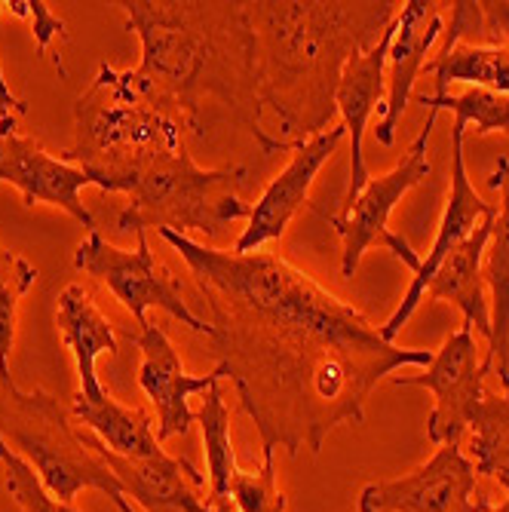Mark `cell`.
Segmentation results:
<instances>
[{
	"instance_id": "obj_16",
	"label": "cell",
	"mask_w": 509,
	"mask_h": 512,
	"mask_svg": "<svg viewBox=\"0 0 509 512\" xmlns=\"http://www.w3.org/2000/svg\"><path fill=\"white\" fill-rule=\"evenodd\" d=\"M80 439L108 463L126 491V500L132 497L148 512H212L206 500H200V488H206V479L188 457L160 454L154 460H132L105 448L89 430H80Z\"/></svg>"
},
{
	"instance_id": "obj_9",
	"label": "cell",
	"mask_w": 509,
	"mask_h": 512,
	"mask_svg": "<svg viewBox=\"0 0 509 512\" xmlns=\"http://www.w3.org/2000/svg\"><path fill=\"white\" fill-rule=\"evenodd\" d=\"M485 375L488 368L479 359L476 329L464 319V325L442 341V347L433 353V362L421 375H396L393 387L430 390L436 405L427 417V439L436 448L464 445L470 417L485 399Z\"/></svg>"
},
{
	"instance_id": "obj_28",
	"label": "cell",
	"mask_w": 509,
	"mask_h": 512,
	"mask_svg": "<svg viewBox=\"0 0 509 512\" xmlns=\"http://www.w3.org/2000/svg\"><path fill=\"white\" fill-rule=\"evenodd\" d=\"M0 463H4V470H7V482H4L7 494L16 500V506L22 512H77L74 506L56 500L50 491L43 488L37 473L7 445L4 436H0Z\"/></svg>"
},
{
	"instance_id": "obj_15",
	"label": "cell",
	"mask_w": 509,
	"mask_h": 512,
	"mask_svg": "<svg viewBox=\"0 0 509 512\" xmlns=\"http://www.w3.org/2000/svg\"><path fill=\"white\" fill-rule=\"evenodd\" d=\"M442 7L436 0H408L399 7V16L393 22V43L387 56V99H384V117L375 129V142L390 148L396 142V129L402 123L405 105L414 96V80L427 68V56L436 46V40L445 34Z\"/></svg>"
},
{
	"instance_id": "obj_29",
	"label": "cell",
	"mask_w": 509,
	"mask_h": 512,
	"mask_svg": "<svg viewBox=\"0 0 509 512\" xmlns=\"http://www.w3.org/2000/svg\"><path fill=\"white\" fill-rule=\"evenodd\" d=\"M464 43L509 46V0H479Z\"/></svg>"
},
{
	"instance_id": "obj_14",
	"label": "cell",
	"mask_w": 509,
	"mask_h": 512,
	"mask_svg": "<svg viewBox=\"0 0 509 512\" xmlns=\"http://www.w3.org/2000/svg\"><path fill=\"white\" fill-rule=\"evenodd\" d=\"M0 184L19 188L25 206H37V203L59 206L83 227L96 230V218H92V212L80 200V191L96 184V178L83 166H74L65 157L50 154L34 138H25L19 132L0 135Z\"/></svg>"
},
{
	"instance_id": "obj_22",
	"label": "cell",
	"mask_w": 509,
	"mask_h": 512,
	"mask_svg": "<svg viewBox=\"0 0 509 512\" xmlns=\"http://www.w3.org/2000/svg\"><path fill=\"white\" fill-rule=\"evenodd\" d=\"M436 77V96H448L451 83H467L473 89L509 92V46H476L454 43L451 50L427 62Z\"/></svg>"
},
{
	"instance_id": "obj_30",
	"label": "cell",
	"mask_w": 509,
	"mask_h": 512,
	"mask_svg": "<svg viewBox=\"0 0 509 512\" xmlns=\"http://www.w3.org/2000/svg\"><path fill=\"white\" fill-rule=\"evenodd\" d=\"M7 10L13 16H22V19H31V31H34V40H37V53L40 56H50V43L56 37H68V25L43 4V0H10Z\"/></svg>"
},
{
	"instance_id": "obj_3",
	"label": "cell",
	"mask_w": 509,
	"mask_h": 512,
	"mask_svg": "<svg viewBox=\"0 0 509 512\" xmlns=\"http://www.w3.org/2000/svg\"><path fill=\"white\" fill-rule=\"evenodd\" d=\"M396 0H255L258 96L286 145L335 126L338 83L353 56L372 50L399 16Z\"/></svg>"
},
{
	"instance_id": "obj_31",
	"label": "cell",
	"mask_w": 509,
	"mask_h": 512,
	"mask_svg": "<svg viewBox=\"0 0 509 512\" xmlns=\"http://www.w3.org/2000/svg\"><path fill=\"white\" fill-rule=\"evenodd\" d=\"M4 10H7V4L0 0V16H4ZM25 111H28V105L19 96H13V89H10V83L4 77V62H0V135H13L16 132V117L25 114Z\"/></svg>"
},
{
	"instance_id": "obj_23",
	"label": "cell",
	"mask_w": 509,
	"mask_h": 512,
	"mask_svg": "<svg viewBox=\"0 0 509 512\" xmlns=\"http://www.w3.org/2000/svg\"><path fill=\"white\" fill-rule=\"evenodd\" d=\"M197 424L203 433V451H206V467H209L206 506L212 512H237L234 503L227 500V485H230V476H234L240 467L234 457V442H230V411H227L221 384H215L212 390L203 393Z\"/></svg>"
},
{
	"instance_id": "obj_11",
	"label": "cell",
	"mask_w": 509,
	"mask_h": 512,
	"mask_svg": "<svg viewBox=\"0 0 509 512\" xmlns=\"http://www.w3.org/2000/svg\"><path fill=\"white\" fill-rule=\"evenodd\" d=\"M464 142H467V123L454 120L451 126V184H448V200H445V212L439 218V230H436V243L427 255V261H421L418 273H414L411 286L402 298V304L396 307V313L381 325V338L384 341H396V335L405 329V322L411 319V313L424 304V292L433 283L436 270L442 267V261L464 243L473 230L482 224L485 215L494 212V203H485L476 188L470 184V172H467V154H464Z\"/></svg>"
},
{
	"instance_id": "obj_32",
	"label": "cell",
	"mask_w": 509,
	"mask_h": 512,
	"mask_svg": "<svg viewBox=\"0 0 509 512\" xmlns=\"http://www.w3.org/2000/svg\"><path fill=\"white\" fill-rule=\"evenodd\" d=\"M476 512H509V500H503V503H491L488 497H479Z\"/></svg>"
},
{
	"instance_id": "obj_6",
	"label": "cell",
	"mask_w": 509,
	"mask_h": 512,
	"mask_svg": "<svg viewBox=\"0 0 509 512\" xmlns=\"http://www.w3.org/2000/svg\"><path fill=\"white\" fill-rule=\"evenodd\" d=\"M0 436L37 473L43 488L68 506L86 488H96L111 500L126 497L120 479L96 451L86 448L53 393L22 390L19 384L0 387Z\"/></svg>"
},
{
	"instance_id": "obj_24",
	"label": "cell",
	"mask_w": 509,
	"mask_h": 512,
	"mask_svg": "<svg viewBox=\"0 0 509 512\" xmlns=\"http://www.w3.org/2000/svg\"><path fill=\"white\" fill-rule=\"evenodd\" d=\"M470 460L476 473L509 491V396H488L470 417Z\"/></svg>"
},
{
	"instance_id": "obj_2",
	"label": "cell",
	"mask_w": 509,
	"mask_h": 512,
	"mask_svg": "<svg viewBox=\"0 0 509 512\" xmlns=\"http://www.w3.org/2000/svg\"><path fill=\"white\" fill-rule=\"evenodd\" d=\"M129 31L142 40V74L184 117L188 135L230 126L261 154L292 151L264 129L258 96V40L243 0H123Z\"/></svg>"
},
{
	"instance_id": "obj_13",
	"label": "cell",
	"mask_w": 509,
	"mask_h": 512,
	"mask_svg": "<svg viewBox=\"0 0 509 512\" xmlns=\"http://www.w3.org/2000/svg\"><path fill=\"white\" fill-rule=\"evenodd\" d=\"M129 341H135L138 353H142L138 384H142L145 396L157 408V442L163 445L172 436H184L197 421V411H191L188 399L194 393H206L215 384H221L227 378V371L218 365L209 375H188V368H184L169 335L154 322L129 335Z\"/></svg>"
},
{
	"instance_id": "obj_19",
	"label": "cell",
	"mask_w": 509,
	"mask_h": 512,
	"mask_svg": "<svg viewBox=\"0 0 509 512\" xmlns=\"http://www.w3.org/2000/svg\"><path fill=\"white\" fill-rule=\"evenodd\" d=\"M494 212L485 215L473 234L442 261V267L433 276V283L424 292V301H451L460 313H464V319L473 325V329L479 335H485V341L491 338V301H488L482 264H485L488 240H491Z\"/></svg>"
},
{
	"instance_id": "obj_5",
	"label": "cell",
	"mask_w": 509,
	"mask_h": 512,
	"mask_svg": "<svg viewBox=\"0 0 509 512\" xmlns=\"http://www.w3.org/2000/svg\"><path fill=\"white\" fill-rule=\"evenodd\" d=\"M181 148H188L184 117L138 71L102 65L74 105V145L62 157L83 166L105 191L120 169Z\"/></svg>"
},
{
	"instance_id": "obj_21",
	"label": "cell",
	"mask_w": 509,
	"mask_h": 512,
	"mask_svg": "<svg viewBox=\"0 0 509 512\" xmlns=\"http://www.w3.org/2000/svg\"><path fill=\"white\" fill-rule=\"evenodd\" d=\"M56 329L62 332V341L74 356L77 378H80L77 390L80 393L99 390L102 381L96 375V359L102 353L117 356V332H114V325L105 319V313L96 307V301H92V295L80 283H71L59 295Z\"/></svg>"
},
{
	"instance_id": "obj_12",
	"label": "cell",
	"mask_w": 509,
	"mask_h": 512,
	"mask_svg": "<svg viewBox=\"0 0 509 512\" xmlns=\"http://www.w3.org/2000/svg\"><path fill=\"white\" fill-rule=\"evenodd\" d=\"M344 138H347V126L335 123L326 132H319L292 148V160L286 163V169L267 184L258 203H252L249 227L243 230V237L234 246L237 255L261 252V246L283 240L286 227L307 206V197H310V188L319 169L332 160V154L341 148Z\"/></svg>"
},
{
	"instance_id": "obj_8",
	"label": "cell",
	"mask_w": 509,
	"mask_h": 512,
	"mask_svg": "<svg viewBox=\"0 0 509 512\" xmlns=\"http://www.w3.org/2000/svg\"><path fill=\"white\" fill-rule=\"evenodd\" d=\"M74 267L96 276L99 283H105L108 292L132 313L138 329H145L148 310L157 307L169 313L172 319H178L181 325H188L194 335H203L212 341L215 335L212 322L200 319L184 304L178 279L163 264H157L148 234H138L135 249H117L99 234V230H89V237L74 252Z\"/></svg>"
},
{
	"instance_id": "obj_33",
	"label": "cell",
	"mask_w": 509,
	"mask_h": 512,
	"mask_svg": "<svg viewBox=\"0 0 509 512\" xmlns=\"http://www.w3.org/2000/svg\"><path fill=\"white\" fill-rule=\"evenodd\" d=\"M114 506H117L120 512H135V509H132V503H129L126 497H114Z\"/></svg>"
},
{
	"instance_id": "obj_20",
	"label": "cell",
	"mask_w": 509,
	"mask_h": 512,
	"mask_svg": "<svg viewBox=\"0 0 509 512\" xmlns=\"http://www.w3.org/2000/svg\"><path fill=\"white\" fill-rule=\"evenodd\" d=\"M71 414H74V421L83 424V430H89L105 448H111L120 457L154 460L166 454L157 442L151 417L138 408L120 405L105 387L89 390V393L77 390L71 396Z\"/></svg>"
},
{
	"instance_id": "obj_18",
	"label": "cell",
	"mask_w": 509,
	"mask_h": 512,
	"mask_svg": "<svg viewBox=\"0 0 509 512\" xmlns=\"http://www.w3.org/2000/svg\"><path fill=\"white\" fill-rule=\"evenodd\" d=\"M491 188L500 194V203L494 206V227L485 249V286L491 301V338L485 353V368L503 384V393L509 390V157H500L491 178Z\"/></svg>"
},
{
	"instance_id": "obj_26",
	"label": "cell",
	"mask_w": 509,
	"mask_h": 512,
	"mask_svg": "<svg viewBox=\"0 0 509 512\" xmlns=\"http://www.w3.org/2000/svg\"><path fill=\"white\" fill-rule=\"evenodd\" d=\"M427 111H454L460 123H473L476 135H491V132H509V92H488V89H467L460 96H424L414 92L411 96Z\"/></svg>"
},
{
	"instance_id": "obj_17",
	"label": "cell",
	"mask_w": 509,
	"mask_h": 512,
	"mask_svg": "<svg viewBox=\"0 0 509 512\" xmlns=\"http://www.w3.org/2000/svg\"><path fill=\"white\" fill-rule=\"evenodd\" d=\"M396 22V19H393ZM393 22L387 25V31L378 37V43L372 50H365L359 56H353L344 68V77L338 83V114L341 123L347 126L350 135V184L344 194V209L362 194V188L368 184V166H365V154H362V138L368 129V120H372L375 111L384 108V96H387V56H390V43H393Z\"/></svg>"
},
{
	"instance_id": "obj_7",
	"label": "cell",
	"mask_w": 509,
	"mask_h": 512,
	"mask_svg": "<svg viewBox=\"0 0 509 512\" xmlns=\"http://www.w3.org/2000/svg\"><path fill=\"white\" fill-rule=\"evenodd\" d=\"M436 117L439 114H427V126L418 132V138L411 142V148L405 151V157L384 175H372L368 184L362 188V194L341 212V215H322L335 230L344 243V252H341V273L344 276H353L362 264V255L372 249V246H384L390 249L396 258H402V264L411 267V273H418L421 267V258L408 246V240H402L399 234L387 227L390 224V215L396 209V203L411 191L424 184L433 172V163L427 157V148H430V135H433V126H436Z\"/></svg>"
},
{
	"instance_id": "obj_25",
	"label": "cell",
	"mask_w": 509,
	"mask_h": 512,
	"mask_svg": "<svg viewBox=\"0 0 509 512\" xmlns=\"http://www.w3.org/2000/svg\"><path fill=\"white\" fill-rule=\"evenodd\" d=\"M37 283V267L0 243V387H16L10 375V353L16 344L19 304Z\"/></svg>"
},
{
	"instance_id": "obj_4",
	"label": "cell",
	"mask_w": 509,
	"mask_h": 512,
	"mask_svg": "<svg viewBox=\"0 0 509 512\" xmlns=\"http://www.w3.org/2000/svg\"><path fill=\"white\" fill-rule=\"evenodd\" d=\"M249 169L221 166L203 169L188 148L160 151L120 169L105 191L126 194V206L117 215L120 234H148L151 227L172 234L218 237L221 227L252 215V203L243 200Z\"/></svg>"
},
{
	"instance_id": "obj_34",
	"label": "cell",
	"mask_w": 509,
	"mask_h": 512,
	"mask_svg": "<svg viewBox=\"0 0 509 512\" xmlns=\"http://www.w3.org/2000/svg\"><path fill=\"white\" fill-rule=\"evenodd\" d=\"M503 396H509V390H506V393H503Z\"/></svg>"
},
{
	"instance_id": "obj_27",
	"label": "cell",
	"mask_w": 509,
	"mask_h": 512,
	"mask_svg": "<svg viewBox=\"0 0 509 512\" xmlns=\"http://www.w3.org/2000/svg\"><path fill=\"white\" fill-rule=\"evenodd\" d=\"M227 500L237 512H286V494L276 485V451H264L261 470H237L227 485Z\"/></svg>"
},
{
	"instance_id": "obj_10",
	"label": "cell",
	"mask_w": 509,
	"mask_h": 512,
	"mask_svg": "<svg viewBox=\"0 0 509 512\" xmlns=\"http://www.w3.org/2000/svg\"><path fill=\"white\" fill-rule=\"evenodd\" d=\"M476 479L464 445H439L418 470L368 482L359 491V512H476Z\"/></svg>"
},
{
	"instance_id": "obj_1",
	"label": "cell",
	"mask_w": 509,
	"mask_h": 512,
	"mask_svg": "<svg viewBox=\"0 0 509 512\" xmlns=\"http://www.w3.org/2000/svg\"><path fill=\"white\" fill-rule=\"evenodd\" d=\"M184 258L212 313V347L255 421L261 451H322L338 427L365 421L368 396L433 350L396 347L353 304L273 252H221L160 230Z\"/></svg>"
}]
</instances>
